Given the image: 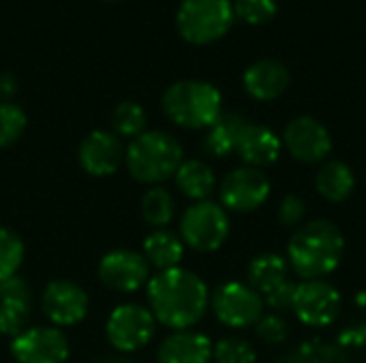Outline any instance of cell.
I'll use <instances>...</instances> for the list:
<instances>
[{"mask_svg": "<svg viewBox=\"0 0 366 363\" xmlns=\"http://www.w3.org/2000/svg\"><path fill=\"white\" fill-rule=\"evenodd\" d=\"M146 297L157 323L174 332L195 327L210 306V291L206 282L184 267H174L152 276L146 285Z\"/></svg>", "mask_w": 366, "mask_h": 363, "instance_id": "1", "label": "cell"}, {"mask_svg": "<svg viewBox=\"0 0 366 363\" xmlns=\"http://www.w3.org/2000/svg\"><path fill=\"white\" fill-rule=\"evenodd\" d=\"M345 252V237L330 220L300 225L287 244V263L302 280H324L332 274Z\"/></svg>", "mask_w": 366, "mask_h": 363, "instance_id": "2", "label": "cell"}, {"mask_svg": "<svg viewBox=\"0 0 366 363\" xmlns=\"http://www.w3.org/2000/svg\"><path fill=\"white\" fill-rule=\"evenodd\" d=\"M184 160L180 141L165 131H146L131 139L124 152V165L133 180L150 186L176 175Z\"/></svg>", "mask_w": 366, "mask_h": 363, "instance_id": "3", "label": "cell"}, {"mask_svg": "<svg viewBox=\"0 0 366 363\" xmlns=\"http://www.w3.org/2000/svg\"><path fill=\"white\" fill-rule=\"evenodd\" d=\"M163 111L165 116L184 128H208L223 113L221 92L208 83L197 79H184L172 83L163 94Z\"/></svg>", "mask_w": 366, "mask_h": 363, "instance_id": "4", "label": "cell"}, {"mask_svg": "<svg viewBox=\"0 0 366 363\" xmlns=\"http://www.w3.org/2000/svg\"><path fill=\"white\" fill-rule=\"evenodd\" d=\"M234 21V4L229 0H182L176 24L184 41L206 45L221 39Z\"/></svg>", "mask_w": 366, "mask_h": 363, "instance_id": "5", "label": "cell"}, {"mask_svg": "<svg viewBox=\"0 0 366 363\" xmlns=\"http://www.w3.org/2000/svg\"><path fill=\"white\" fill-rule=\"evenodd\" d=\"M229 235L227 210L214 201H195L180 218V240L195 252L219 250Z\"/></svg>", "mask_w": 366, "mask_h": 363, "instance_id": "6", "label": "cell"}, {"mask_svg": "<svg viewBox=\"0 0 366 363\" xmlns=\"http://www.w3.org/2000/svg\"><path fill=\"white\" fill-rule=\"evenodd\" d=\"M157 332V319L148 306L142 304H120L116 306L105 323L107 342L120 353H135L150 344Z\"/></svg>", "mask_w": 366, "mask_h": 363, "instance_id": "7", "label": "cell"}, {"mask_svg": "<svg viewBox=\"0 0 366 363\" xmlns=\"http://www.w3.org/2000/svg\"><path fill=\"white\" fill-rule=\"evenodd\" d=\"M210 308L225 327L247 329L264 317V297L244 282H225L210 295Z\"/></svg>", "mask_w": 366, "mask_h": 363, "instance_id": "8", "label": "cell"}, {"mask_svg": "<svg viewBox=\"0 0 366 363\" xmlns=\"http://www.w3.org/2000/svg\"><path fill=\"white\" fill-rule=\"evenodd\" d=\"M219 197L221 205L229 212H255L270 197V182L262 169L242 165L223 178L219 186Z\"/></svg>", "mask_w": 366, "mask_h": 363, "instance_id": "9", "label": "cell"}, {"mask_svg": "<svg viewBox=\"0 0 366 363\" xmlns=\"http://www.w3.org/2000/svg\"><path fill=\"white\" fill-rule=\"evenodd\" d=\"M69 353V338L51 325L28 327L11 340V355L17 363H64Z\"/></svg>", "mask_w": 366, "mask_h": 363, "instance_id": "10", "label": "cell"}, {"mask_svg": "<svg viewBox=\"0 0 366 363\" xmlns=\"http://www.w3.org/2000/svg\"><path fill=\"white\" fill-rule=\"evenodd\" d=\"M88 293L73 280L56 278L45 285L41 293V310L56 327H71L88 315Z\"/></svg>", "mask_w": 366, "mask_h": 363, "instance_id": "11", "label": "cell"}, {"mask_svg": "<svg viewBox=\"0 0 366 363\" xmlns=\"http://www.w3.org/2000/svg\"><path fill=\"white\" fill-rule=\"evenodd\" d=\"M300 323L309 327H326L341 312V293L326 280H302L296 287L292 306Z\"/></svg>", "mask_w": 366, "mask_h": 363, "instance_id": "12", "label": "cell"}, {"mask_svg": "<svg viewBox=\"0 0 366 363\" xmlns=\"http://www.w3.org/2000/svg\"><path fill=\"white\" fill-rule=\"evenodd\" d=\"M99 280L116 293H135L150 280V265L142 252L118 248L99 261Z\"/></svg>", "mask_w": 366, "mask_h": 363, "instance_id": "13", "label": "cell"}, {"mask_svg": "<svg viewBox=\"0 0 366 363\" xmlns=\"http://www.w3.org/2000/svg\"><path fill=\"white\" fill-rule=\"evenodd\" d=\"M285 150L300 163H320L332 150L328 128L313 116H296L283 131Z\"/></svg>", "mask_w": 366, "mask_h": 363, "instance_id": "14", "label": "cell"}, {"mask_svg": "<svg viewBox=\"0 0 366 363\" xmlns=\"http://www.w3.org/2000/svg\"><path fill=\"white\" fill-rule=\"evenodd\" d=\"M122 139L109 131H92L88 133L77 150L79 167L92 178H109L124 165Z\"/></svg>", "mask_w": 366, "mask_h": 363, "instance_id": "15", "label": "cell"}, {"mask_svg": "<svg viewBox=\"0 0 366 363\" xmlns=\"http://www.w3.org/2000/svg\"><path fill=\"white\" fill-rule=\"evenodd\" d=\"M32 317V289L21 276H11L0 282V334L17 338L30 327Z\"/></svg>", "mask_w": 366, "mask_h": 363, "instance_id": "16", "label": "cell"}, {"mask_svg": "<svg viewBox=\"0 0 366 363\" xmlns=\"http://www.w3.org/2000/svg\"><path fill=\"white\" fill-rule=\"evenodd\" d=\"M281 148H283V143H281L279 135L272 128L249 120L244 124L240 137H238L236 154L240 156V160L247 167L262 169V167H268V165L277 163V158L281 154Z\"/></svg>", "mask_w": 366, "mask_h": 363, "instance_id": "17", "label": "cell"}, {"mask_svg": "<svg viewBox=\"0 0 366 363\" xmlns=\"http://www.w3.org/2000/svg\"><path fill=\"white\" fill-rule=\"evenodd\" d=\"M159 363H210L212 362V342L206 334L193 329H180L169 334L159 351Z\"/></svg>", "mask_w": 366, "mask_h": 363, "instance_id": "18", "label": "cell"}, {"mask_svg": "<svg viewBox=\"0 0 366 363\" xmlns=\"http://www.w3.org/2000/svg\"><path fill=\"white\" fill-rule=\"evenodd\" d=\"M244 90L255 101H274L290 86V71L283 62L274 58H264L253 62L244 71Z\"/></svg>", "mask_w": 366, "mask_h": 363, "instance_id": "19", "label": "cell"}, {"mask_svg": "<svg viewBox=\"0 0 366 363\" xmlns=\"http://www.w3.org/2000/svg\"><path fill=\"white\" fill-rule=\"evenodd\" d=\"M249 120L238 111H223L212 126L206 128V137L202 141V148L212 158H225L232 152H236L238 137Z\"/></svg>", "mask_w": 366, "mask_h": 363, "instance_id": "20", "label": "cell"}, {"mask_svg": "<svg viewBox=\"0 0 366 363\" xmlns=\"http://www.w3.org/2000/svg\"><path fill=\"white\" fill-rule=\"evenodd\" d=\"M142 255L146 257L150 267L167 272L180 267V261L184 257V242L169 229H152V233L144 240Z\"/></svg>", "mask_w": 366, "mask_h": 363, "instance_id": "21", "label": "cell"}, {"mask_svg": "<svg viewBox=\"0 0 366 363\" xmlns=\"http://www.w3.org/2000/svg\"><path fill=\"white\" fill-rule=\"evenodd\" d=\"M174 180H176L178 190L193 201H208V197L217 188V178H214L212 167L199 158L182 160Z\"/></svg>", "mask_w": 366, "mask_h": 363, "instance_id": "22", "label": "cell"}, {"mask_svg": "<svg viewBox=\"0 0 366 363\" xmlns=\"http://www.w3.org/2000/svg\"><path fill=\"white\" fill-rule=\"evenodd\" d=\"M287 272H290V263L287 259H283L277 252H264L257 255L249 267H247V278H249V287L255 289L262 297H266L270 291H274L279 285H283L287 280Z\"/></svg>", "mask_w": 366, "mask_h": 363, "instance_id": "23", "label": "cell"}, {"mask_svg": "<svg viewBox=\"0 0 366 363\" xmlns=\"http://www.w3.org/2000/svg\"><path fill=\"white\" fill-rule=\"evenodd\" d=\"M315 186L326 201L341 203L352 195L356 186V178L354 171L343 160H328L320 167L315 175Z\"/></svg>", "mask_w": 366, "mask_h": 363, "instance_id": "24", "label": "cell"}, {"mask_svg": "<svg viewBox=\"0 0 366 363\" xmlns=\"http://www.w3.org/2000/svg\"><path fill=\"white\" fill-rule=\"evenodd\" d=\"M142 218L152 229H165L176 212V201L172 193L163 186H150L139 201Z\"/></svg>", "mask_w": 366, "mask_h": 363, "instance_id": "25", "label": "cell"}, {"mask_svg": "<svg viewBox=\"0 0 366 363\" xmlns=\"http://www.w3.org/2000/svg\"><path fill=\"white\" fill-rule=\"evenodd\" d=\"M146 111L135 101H122L112 111V128L118 137H139L142 133H146Z\"/></svg>", "mask_w": 366, "mask_h": 363, "instance_id": "26", "label": "cell"}, {"mask_svg": "<svg viewBox=\"0 0 366 363\" xmlns=\"http://www.w3.org/2000/svg\"><path fill=\"white\" fill-rule=\"evenodd\" d=\"M24 255L26 248L21 237L9 227H0V282L19 272Z\"/></svg>", "mask_w": 366, "mask_h": 363, "instance_id": "27", "label": "cell"}, {"mask_svg": "<svg viewBox=\"0 0 366 363\" xmlns=\"http://www.w3.org/2000/svg\"><path fill=\"white\" fill-rule=\"evenodd\" d=\"M26 126H28V118L19 105L11 101L0 103V148H9L17 143Z\"/></svg>", "mask_w": 366, "mask_h": 363, "instance_id": "28", "label": "cell"}, {"mask_svg": "<svg viewBox=\"0 0 366 363\" xmlns=\"http://www.w3.org/2000/svg\"><path fill=\"white\" fill-rule=\"evenodd\" d=\"M212 359L217 363H255L257 353L244 338H223L212 347Z\"/></svg>", "mask_w": 366, "mask_h": 363, "instance_id": "29", "label": "cell"}, {"mask_svg": "<svg viewBox=\"0 0 366 363\" xmlns=\"http://www.w3.org/2000/svg\"><path fill=\"white\" fill-rule=\"evenodd\" d=\"M234 15L251 26L268 24L277 15V0H236Z\"/></svg>", "mask_w": 366, "mask_h": 363, "instance_id": "30", "label": "cell"}, {"mask_svg": "<svg viewBox=\"0 0 366 363\" xmlns=\"http://www.w3.org/2000/svg\"><path fill=\"white\" fill-rule=\"evenodd\" d=\"M255 334L266 344H281L290 336V325L279 315H264L255 323Z\"/></svg>", "mask_w": 366, "mask_h": 363, "instance_id": "31", "label": "cell"}, {"mask_svg": "<svg viewBox=\"0 0 366 363\" xmlns=\"http://www.w3.org/2000/svg\"><path fill=\"white\" fill-rule=\"evenodd\" d=\"M307 214V203L302 197L298 195H285L279 203V210H277V218H279V225L283 227H300L302 218Z\"/></svg>", "mask_w": 366, "mask_h": 363, "instance_id": "32", "label": "cell"}, {"mask_svg": "<svg viewBox=\"0 0 366 363\" xmlns=\"http://www.w3.org/2000/svg\"><path fill=\"white\" fill-rule=\"evenodd\" d=\"M296 287L292 280H285L283 285H279L274 291H270L266 297H264V304H268L272 310L277 312H283V310H292L294 306V297H296Z\"/></svg>", "mask_w": 366, "mask_h": 363, "instance_id": "33", "label": "cell"}, {"mask_svg": "<svg viewBox=\"0 0 366 363\" xmlns=\"http://www.w3.org/2000/svg\"><path fill=\"white\" fill-rule=\"evenodd\" d=\"M17 77L13 73H0V103L9 101L17 92Z\"/></svg>", "mask_w": 366, "mask_h": 363, "instance_id": "34", "label": "cell"}, {"mask_svg": "<svg viewBox=\"0 0 366 363\" xmlns=\"http://www.w3.org/2000/svg\"><path fill=\"white\" fill-rule=\"evenodd\" d=\"M92 363H137L133 362L131 357H127V355H107V357H99V359H94Z\"/></svg>", "mask_w": 366, "mask_h": 363, "instance_id": "35", "label": "cell"}]
</instances>
